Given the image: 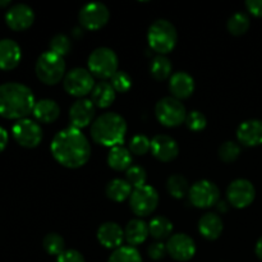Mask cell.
Masks as SVG:
<instances>
[{"label":"cell","instance_id":"6da1fadb","mask_svg":"<svg viewBox=\"0 0 262 262\" xmlns=\"http://www.w3.org/2000/svg\"><path fill=\"white\" fill-rule=\"evenodd\" d=\"M53 158L69 169L83 166L91 158V145L81 129L68 127L54 136L50 145Z\"/></svg>","mask_w":262,"mask_h":262},{"label":"cell","instance_id":"7a4b0ae2","mask_svg":"<svg viewBox=\"0 0 262 262\" xmlns=\"http://www.w3.org/2000/svg\"><path fill=\"white\" fill-rule=\"evenodd\" d=\"M35 96L28 86L18 82L0 84V117L25 119L35 107Z\"/></svg>","mask_w":262,"mask_h":262},{"label":"cell","instance_id":"3957f363","mask_svg":"<svg viewBox=\"0 0 262 262\" xmlns=\"http://www.w3.org/2000/svg\"><path fill=\"white\" fill-rule=\"evenodd\" d=\"M127 122L122 115L107 112L97 117L91 124V137L99 145L115 147L124 142Z\"/></svg>","mask_w":262,"mask_h":262},{"label":"cell","instance_id":"277c9868","mask_svg":"<svg viewBox=\"0 0 262 262\" xmlns=\"http://www.w3.org/2000/svg\"><path fill=\"white\" fill-rule=\"evenodd\" d=\"M147 41L150 48L159 55H165L174 50L178 41L177 28L166 19H158L148 27Z\"/></svg>","mask_w":262,"mask_h":262},{"label":"cell","instance_id":"5b68a950","mask_svg":"<svg viewBox=\"0 0 262 262\" xmlns=\"http://www.w3.org/2000/svg\"><path fill=\"white\" fill-rule=\"evenodd\" d=\"M35 72L37 78L48 86L58 84L66 77V61L63 56L45 51L38 56L35 66Z\"/></svg>","mask_w":262,"mask_h":262},{"label":"cell","instance_id":"8992f818","mask_svg":"<svg viewBox=\"0 0 262 262\" xmlns=\"http://www.w3.org/2000/svg\"><path fill=\"white\" fill-rule=\"evenodd\" d=\"M118 55L114 50L109 48H97L90 54L89 61V71L94 77L100 79L112 78L118 72Z\"/></svg>","mask_w":262,"mask_h":262},{"label":"cell","instance_id":"52a82bcc","mask_svg":"<svg viewBox=\"0 0 262 262\" xmlns=\"http://www.w3.org/2000/svg\"><path fill=\"white\" fill-rule=\"evenodd\" d=\"M156 119L164 127L174 128L186 122V106L181 100L173 96H166L159 100L155 105Z\"/></svg>","mask_w":262,"mask_h":262},{"label":"cell","instance_id":"ba28073f","mask_svg":"<svg viewBox=\"0 0 262 262\" xmlns=\"http://www.w3.org/2000/svg\"><path fill=\"white\" fill-rule=\"evenodd\" d=\"M63 87L71 96L83 97L94 90L95 78L89 69L73 68L64 77Z\"/></svg>","mask_w":262,"mask_h":262},{"label":"cell","instance_id":"9c48e42d","mask_svg":"<svg viewBox=\"0 0 262 262\" xmlns=\"http://www.w3.org/2000/svg\"><path fill=\"white\" fill-rule=\"evenodd\" d=\"M129 205L135 215L140 217L148 216L155 211L159 205L158 191L148 184L133 189L129 197Z\"/></svg>","mask_w":262,"mask_h":262},{"label":"cell","instance_id":"30bf717a","mask_svg":"<svg viewBox=\"0 0 262 262\" xmlns=\"http://www.w3.org/2000/svg\"><path fill=\"white\" fill-rule=\"evenodd\" d=\"M13 138L19 143L22 147L33 148L37 147L42 141V128L37 122L32 119L17 120L12 127Z\"/></svg>","mask_w":262,"mask_h":262},{"label":"cell","instance_id":"8fae6325","mask_svg":"<svg viewBox=\"0 0 262 262\" xmlns=\"http://www.w3.org/2000/svg\"><path fill=\"white\" fill-rule=\"evenodd\" d=\"M189 201L194 207L209 209L216 205L220 199V189L216 184L207 179L196 182L189 189Z\"/></svg>","mask_w":262,"mask_h":262},{"label":"cell","instance_id":"7c38bea8","mask_svg":"<svg viewBox=\"0 0 262 262\" xmlns=\"http://www.w3.org/2000/svg\"><path fill=\"white\" fill-rule=\"evenodd\" d=\"M109 8L102 3H89L78 14V20L83 28L89 31H97L109 22Z\"/></svg>","mask_w":262,"mask_h":262},{"label":"cell","instance_id":"4fadbf2b","mask_svg":"<svg viewBox=\"0 0 262 262\" xmlns=\"http://www.w3.org/2000/svg\"><path fill=\"white\" fill-rule=\"evenodd\" d=\"M256 197L255 186L247 179H235L228 186L227 200L235 209L250 206Z\"/></svg>","mask_w":262,"mask_h":262},{"label":"cell","instance_id":"5bb4252c","mask_svg":"<svg viewBox=\"0 0 262 262\" xmlns=\"http://www.w3.org/2000/svg\"><path fill=\"white\" fill-rule=\"evenodd\" d=\"M166 251L173 260L186 262L196 255V243L184 233L173 234L166 242Z\"/></svg>","mask_w":262,"mask_h":262},{"label":"cell","instance_id":"9a60e30c","mask_svg":"<svg viewBox=\"0 0 262 262\" xmlns=\"http://www.w3.org/2000/svg\"><path fill=\"white\" fill-rule=\"evenodd\" d=\"M5 22L13 31H25L35 22V12L27 4H15L5 13Z\"/></svg>","mask_w":262,"mask_h":262},{"label":"cell","instance_id":"2e32d148","mask_svg":"<svg viewBox=\"0 0 262 262\" xmlns=\"http://www.w3.org/2000/svg\"><path fill=\"white\" fill-rule=\"evenodd\" d=\"M96 106L89 99H79L69 109V120L73 128L81 129L94 123Z\"/></svg>","mask_w":262,"mask_h":262},{"label":"cell","instance_id":"e0dca14e","mask_svg":"<svg viewBox=\"0 0 262 262\" xmlns=\"http://www.w3.org/2000/svg\"><path fill=\"white\" fill-rule=\"evenodd\" d=\"M151 154L161 163H170L178 156L179 146L173 137L168 135H156L151 140Z\"/></svg>","mask_w":262,"mask_h":262},{"label":"cell","instance_id":"ac0fdd59","mask_svg":"<svg viewBox=\"0 0 262 262\" xmlns=\"http://www.w3.org/2000/svg\"><path fill=\"white\" fill-rule=\"evenodd\" d=\"M124 229L114 222H106L97 229V241L109 250H118L124 242Z\"/></svg>","mask_w":262,"mask_h":262},{"label":"cell","instance_id":"d6986e66","mask_svg":"<svg viewBox=\"0 0 262 262\" xmlns=\"http://www.w3.org/2000/svg\"><path fill=\"white\" fill-rule=\"evenodd\" d=\"M237 140L246 147L262 145V120L250 119L241 123L237 128Z\"/></svg>","mask_w":262,"mask_h":262},{"label":"cell","instance_id":"ffe728a7","mask_svg":"<svg viewBox=\"0 0 262 262\" xmlns=\"http://www.w3.org/2000/svg\"><path fill=\"white\" fill-rule=\"evenodd\" d=\"M169 91L178 100L188 99L194 92V79L187 72H176L169 78Z\"/></svg>","mask_w":262,"mask_h":262},{"label":"cell","instance_id":"44dd1931","mask_svg":"<svg viewBox=\"0 0 262 262\" xmlns=\"http://www.w3.org/2000/svg\"><path fill=\"white\" fill-rule=\"evenodd\" d=\"M22 59L20 46L12 38L0 40V69L12 71L17 68Z\"/></svg>","mask_w":262,"mask_h":262},{"label":"cell","instance_id":"7402d4cb","mask_svg":"<svg viewBox=\"0 0 262 262\" xmlns=\"http://www.w3.org/2000/svg\"><path fill=\"white\" fill-rule=\"evenodd\" d=\"M224 229V223L222 217L214 212H207L202 215L199 222V232L200 234L207 241H215L222 235Z\"/></svg>","mask_w":262,"mask_h":262},{"label":"cell","instance_id":"603a6c76","mask_svg":"<svg viewBox=\"0 0 262 262\" xmlns=\"http://www.w3.org/2000/svg\"><path fill=\"white\" fill-rule=\"evenodd\" d=\"M32 114L37 122L50 124V123L55 122L60 115V106L58 105V102L51 99L38 100L36 101Z\"/></svg>","mask_w":262,"mask_h":262},{"label":"cell","instance_id":"cb8c5ba5","mask_svg":"<svg viewBox=\"0 0 262 262\" xmlns=\"http://www.w3.org/2000/svg\"><path fill=\"white\" fill-rule=\"evenodd\" d=\"M150 230H148V224L141 219H132L128 222L124 229V238L127 243L132 247L138 245H142L147 239Z\"/></svg>","mask_w":262,"mask_h":262},{"label":"cell","instance_id":"d4e9b609","mask_svg":"<svg viewBox=\"0 0 262 262\" xmlns=\"http://www.w3.org/2000/svg\"><path fill=\"white\" fill-rule=\"evenodd\" d=\"M115 97H117V92L113 89L112 83L107 81H101L97 84H95L90 100L94 102L96 107L106 109L115 101Z\"/></svg>","mask_w":262,"mask_h":262},{"label":"cell","instance_id":"484cf974","mask_svg":"<svg viewBox=\"0 0 262 262\" xmlns=\"http://www.w3.org/2000/svg\"><path fill=\"white\" fill-rule=\"evenodd\" d=\"M132 152L122 145L110 148L109 154H107V165L113 170H128L132 166Z\"/></svg>","mask_w":262,"mask_h":262},{"label":"cell","instance_id":"4316f807","mask_svg":"<svg viewBox=\"0 0 262 262\" xmlns=\"http://www.w3.org/2000/svg\"><path fill=\"white\" fill-rule=\"evenodd\" d=\"M132 192V186L125 179L122 178H115L110 181L106 184V188H105V193H106L107 199L114 202L125 201L127 199H129Z\"/></svg>","mask_w":262,"mask_h":262},{"label":"cell","instance_id":"83f0119b","mask_svg":"<svg viewBox=\"0 0 262 262\" xmlns=\"http://www.w3.org/2000/svg\"><path fill=\"white\" fill-rule=\"evenodd\" d=\"M148 230H150V235L154 239L163 242L164 239H169L173 233V223L168 219V217L159 215L151 219L148 223Z\"/></svg>","mask_w":262,"mask_h":262},{"label":"cell","instance_id":"f1b7e54d","mask_svg":"<svg viewBox=\"0 0 262 262\" xmlns=\"http://www.w3.org/2000/svg\"><path fill=\"white\" fill-rule=\"evenodd\" d=\"M171 71H173V66L169 58L165 55H158L152 59L150 64V72L151 76L156 79V81H165V79L170 78Z\"/></svg>","mask_w":262,"mask_h":262},{"label":"cell","instance_id":"f546056e","mask_svg":"<svg viewBox=\"0 0 262 262\" xmlns=\"http://www.w3.org/2000/svg\"><path fill=\"white\" fill-rule=\"evenodd\" d=\"M166 189L171 197L181 200L189 193L191 187H189L186 177L181 176V174H173L166 181Z\"/></svg>","mask_w":262,"mask_h":262},{"label":"cell","instance_id":"4dcf8cb0","mask_svg":"<svg viewBox=\"0 0 262 262\" xmlns=\"http://www.w3.org/2000/svg\"><path fill=\"white\" fill-rule=\"evenodd\" d=\"M250 26H251V22L248 15L241 12L234 13V14L228 19V23H227L228 31H229L230 35L233 36L245 35V33L248 31V28H250Z\"/></svg>","mask_w":262,"mask_h":262},{"label":"cell","instance_id":"1f68e13d","mask_svg":"<svg viewBox=\"0 0 262 262\" xmlns=\"http://www.w3.org/2000/svg\"><path fill=\"white\" fill-rule=\"evenodd\" d=\"M107 262H143L142 256L138 250L132 246H122L113 251Z\"/></svg>","mask_w":262,"mask_h":262},{"label":"cell","instance_id":"d6a6232c","mask_svg":"<svg viewBox=\"0 0 262 262\" xmlns=\"http://www.w3.org/2000/svg\"><path fill=\"white\" fill-rule=\"evenodd\" d=\"M42 246L48 255L56 256V257L66 251L64 250L66 248L64 238L60 234H58V233H49V234H46L42 241Z\"/></svg>","mask_w":262,"mask_h":262},{"label":"cell","instance_id":"836d02e7","mask_svg":"<svg viewBox=\"0 0 262 262\" xmlns=\"http://www.w3.org/2000/svg\"><path fill=\"white\" fill-rule=\"evenodd\" d=\"M125 181L132 186V188H140V187L146 186L147 173H146V170L142 166L132 165L125 171Z\"/></svg>","mask_w":262,"mask_h":262},{"label":"cell","instance_id":"e575fe53","mask_svg":"<svg viewBox=\"0 0 262 262\" xmlns=\"http://www.w3.org/2000/svg\"><path fill=\"white\" fill-rule=\"evenodd\" d=\"M50 51L51 53L56 54L59 56H66L67 54L71 51L72 49V43L71 40H69L68 36L63 35V33H58V35L54 36L53 38L50 40Z\"/></svg>","mask_w":262,"mask_h":262},{"label":"cell","instance_id":"d590c367","mask_svg":"<svg viewBox=\"0 0 262 262\" xmlns=\"http://www.w3.org/2000/svg\"><path fill=\"white\" fill-rule=\"evenodd\" d=\"M241 155V147L234 141H227L219 147V158L224 163H233Z\"/></svg>","mask_w":262,"mask_h":262},{"label":"cell","instance_id":"8d00e7d4","mask_svg":"<svg viewBox=\"0 0 262 262\" xmlns=\"http://www.w3.org/2000/svg\"><path fill=\"white\" fill-rule=\"evenodd\" d=\"M186 125L189 130L192 132H201L206 128L207 119L205 117L204 113L199 112V110H192L187 114L186 118Z\"/></svg>","mask_w":262,"mask_h":262},{"label":"cell","instance_id":"74e56055","mask_svg":"<svg viewBox=\"0 0 262 262\" xmlns=\"http://www.w3.org/2000/svg\"><path fill=\"white\" fill-rule=\"evenodd\" d=\"M151 148V140H148L145 135H136L130 138L129 147L128 150L135 155H145L150 151Z\"/></svg>","mask_w":262,"mask_h":262},{"label":"cell","instance_id":"f35d334b","mask_svg":"<svg viewBox=\"0 0 262 262\" xmlns=\"http://www.w3.org/2000/svg\"><path fill=\"white\" fill-rule=\"evenodd\" d=\"M110 83H112L113 89L115 92H127L132 87V78L129 74L124 71H118L114 76L110 78Z\"/></svg>","mask_w":262,"mask_h":262},{"label":"cell","instance_id":"ab89813d","mask_svg":"<svg viewBox=\"0 0 262 262\" xmlns=\"http://www.w3.org/2000/svg\"><path fill=\"white\" fill-rule=\"evenodd\" d=\"M147 253L148 256H150V258H152V260H161V258L165 257V255L168 253V251H166V245H164L163 242L156 241V242L151 243V245L148 246Z\"/></svg>","mask_w":262,"mask_h":262},{"label":"cell","instance_id":"60d3db41","mask_svg":"<svg viewBox=\"0 0 262 262\" xmlns=\"http://www.w3.org/2000/svg\"><path fill=\"white\" fill-rule=\"evenodd\" d=\"M56 262H86L83 255L76 250H66L56 257Z\"/></svg>","mask_w":262,"mask_h":262},{"label":"cell","instance_id":"b9f144b4","mask_svg":"<svg viewBox=\"0 0 262 262\" xmlns=\"http://www.w3.org/2000/svg\"><path fill=\"white\" fill-rule=\"evenodd\" d=\"M246 7L252 15L262 17V0H247Z\"/></svg>","mask_w":262,"mask_h":262},{"label":"cell","instance_id":"7bdbcfd3","mask_svg":"<svg viewBox=\"0 0 262 262\" xmlns=\"http://www.w3.org/2000/svg\"><path fill=\"white\" fill-rule=\"evenodd\" d=\"M8 141H9V136H8V132L3 127H0V152L4 151V148L7 147Z\"/></svg>","mask_w":262,"mask_h":262},{"label":"cell","instance_id":"ee69618b","mask_svg":"<svg viewBox=\"0 0 262 262\" xmlns=\"http://www.w3.org/2000/svg\"><path fill=\"white\" fill-rule=\"evenodd\" d=\"M255 252H256V256H257L260 260H262V237L257 241V243H256Z\"/></svg>","mask_w":262,"mask_h":262},{"label":"cell","instance_id":"f6af8a7d","mask_svg":"<svg viewBox=\"0 0 262 262\" xmlns=\"http://www.w3.org/2000/svg\"><path fill=\"white\" fill-rule=\"evenodd\" d=\"M227 202H219V210L220 211H227L228 206H227Z\"/></svg>","mask_w":262,"mask_h":262},{"label":"cell","instance_id":"bcb514c9","mask_svg":"<svg viewBox=\"0 0 262 262\" xmlns=\"http://www.w3.org/2000/svg\"><path fill=\"white\" fill-rule=\"evenodd\" d=\"M10 4V0H0V7H7Z\"/></svg>","mask_w":262,"mask_h":262}]
</instances>
